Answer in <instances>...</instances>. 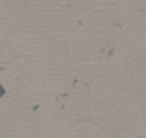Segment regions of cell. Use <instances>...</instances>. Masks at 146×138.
Listing matches in <instances>:
<instances>
[{
    "instance_id": "cell-1",
    "label": "cell",
    "mask_w": 146,
    "mask_h": 138,
    "mask_svg": "<svg viewBox=\"0 0 146 138\" xmlns=\"http://www.w3.org/2000/svg\"><path fill=\"white\" fill-rule=\"evenodd\" d=\"M2 91H4V88H2V86H0V96H2V94H4Z\"/></svg>"
}]
</instances>
